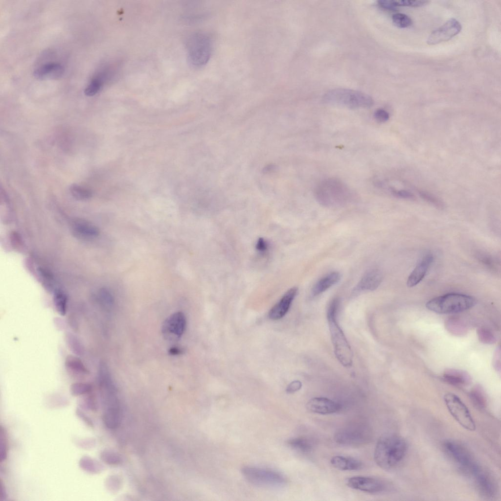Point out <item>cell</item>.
I'll list each match as a JSON object with an SVG mask.
<instances>
[{
    "mask_svg": "<svg viewBox=\"0 0 501 501\" xmlns=\"http://www.w3.org/2000/svg\"><path fill=\"white\" fill-rule=\"evenodd\" d=\"M242 472L247 480L259 486L279 487L286 482L282 475L270 469L247 466L242 469Z\"/></svg>",
    "mask_w": 501,
    "mask_h": 501,
    "instance_id": "obj_9",
    "label": "cell"
},
{
    "mask_svg": "<svg viewBox=\"0 0 501 501\" xmlns=\"http://www.w3.org/2000/svg\"><path fill=\"white\" fill-rule=\"evenodd\" d=\"M100 303L106 308H110L114 303V298L109 290L106 288L99 289L97 295Z\"/></svg>",
    "mask_w": 501,
    "mask_h": 501,
    "instance_id": "obj_34",
    "label": "cell"
},
{
    "mask_svg": "<svg viewBox=\"0 0 501 501\" xmlns=\"http://www.w3.org/2000/svg\"><path fill=\"white\" fill-rule=\"evenodd\" d=\"M479 493L484 497L491 498L497 492L495 482L491 475L479 466L471 476Z\"/></svg>",
    "mask_w": 501,
    "mask_h": 501,
    "instance_id": "obj_14",
    "label": "cell"
},
{
    "mask_svg": "<svg viewBox=\"0 0 501 501\" xmlns=\"http://www.w3.org/2000/svg\"><path fill=\"white\" fill-rule=\"evenodd\" d=\"M256 249L260 252L264 253L265 252L268 248V245L266 241L262 238H259L256 244Z\"/></svg>",
    "mask_w": 501,
    "mask_h": 501,
    "instance_id": "obj_44",
    "label": "cell"
},
{
    "mask_svg": "<svg viewBox=\"0 0 501 501\" xmlns=\"http://www.w3.org/2000/svg\"><path fill=\"white\" fill-rule=\"evenodd\" d=\"M101 458L109 464H116L120 461V458L115 453L110 451H104L101 454Z\"/></svg>",
    "mask_w": 501,
    "mask_h": 501,
    "instance_id": "obj_35",
    "label": "cell"
},
{
    "mask_svg": "<svg viewBox=\"0 0 501 501\" xmlns=\"http://www.w3.org/2000/svg\"><path fill=\"white\" fill-rule=\"evenodd\" d=\"M470 397L474 404L479 408L485 407L486 399L484 393L480 386H476L471 390Z\"/></svg>",
    "mask_w": 501,
    "mask_h": 501,
    "instance_id": "obj_29",
    "label": "cell"
},
{
    "mask_svg": "<svg viewBox=\"0 0 501 501\" xmlns=\"http://www.w3.org/2000/svg\"><path fill=\"white\" fill-rule=\"evenodd\" d=\"M378 3L381 7L387 10L394 11L397 9L394 0H380L378 1Z\"/></svg>",
    "mask_w": 501,
    "mask_h": 501,
    "instance_id": "obj_41",
    "label": "cell"
},
{
    "mask_svg": "<svg viewBox=\"0 0 501 501\" xmlns=\"http://www.w3.org/2000/svg\"><path fill=\"white\" fill-rule=\"evenodd\" d=\"M476 300L472 296L458 293H449L433 298L426 304L429 310L438 314L461 312L473 307Z\"/></svg>",
    "mask_w": 501,
    "mask_h": 501,
    "instance_id": "obj_3",
    "label": "cell"
},
{
    "mask_svg": "<svg viewBox=\"0 0 501 501\" xmlns=\"http://www.w3.org/2000/svg\"><path fill=\"white\" fill-rule=\"evenodd\" d=\"M392 20L394 24L399 28H406L412 24V20L408 15L397 13L392 15Z\"/></svg>",
    "mask_w": 501,
    "mask_h": 501,
    "instance_id": "obj_31",
    "label": "cell"
},
{
    "mask_svg": "<svg viewBox=\"0 0 501 501\" xmlns=\"http://www.w3.org/2000/svg\"><path fill=\"white\" fill-rule=\"evenodd\" d=\"M70 190L73 197L78 200H88L92 196V192L90 189L77 184L72 185Z\"/></svg>",
    "mask_w": 501,
    "mask_h": 501,
    "instance_id": "obj_28",
    "label": "cell"
},
{
    "mask_svg": "<svg viewBox=\"0 0 501 501\" xmlns=\"http://www.w3.org/2000/svg\"><path fill=\"white\" fill-rule=\"evenodd\" d=\"M397 7L399 6H407L412 7H418L426 4L429 1L425 0H394Z\"/></svg>",
    "mask_w": 501,
    "mask_h": 501,
    "instance_id": "obj_38",
    "label": "cell"
},
{
    "mask_svg": "<svg viewBox=\"0 0 501 501\" xmlns=\"http://www.w3.org/2000/svg\"><path fill=\"white\" fill-rule=\"evenodd\" d=\"M374 117L379 122H385L389 119V115L386 110L379 109L375 111Z\"/></svg>",
    "mask_w": 501,
    "mask_h": 501,
    "instance_id": "obj_40",
    "label": "cell"
},
{
    "mask_svg": "<svg viewBox=\"0 0 501 501\" xmlns=\"http://www.w3.org/2000/svg\"><path fill=\"white\" fill-rule=\"evenodd\" d=\"M372 436L370 428L366 424L358 423L339 429L334 435V440L341 445L358 446L369 442Z\"/></svg>",
    "mask_w": 501,
    "mask_h": 501,
    "instance_id": "obj_6",
    "label": "cell"
},
{
    "mask_svg": "<svg viewBox=\"0 0 501 501\" xmlns=\"http://www.w3.org/2000/svg\"><path fill=\"white\" fill-rule=\"evenodd\" d=\"M109 74H110L109 72L105 71L92 79L85 88V94L89 96H91L96 94L102 88L104 82L110 75Z\"/></svg>",
    "mask_w": 501,
    "mask_h": 501,
    "instance_id": "obj_26",
    "label": "cell"
},
{
    "mask_svg": "<svg viewBox=\"0 0 501 501\" xmlns=\"http://www.w3.org/2000/svg\"><path fill=\"white\" fill-rule=\"evenodd\" d=\"M444 451L465 474H471L478 467L469 451L461 443L452 439L443 444Z\"/></svg>",
    "mask_w": 501,
    "mask_h": 501,
    "instance_id": "obj_8",
    "label": "cell"
},
{
    "mask_svg": "<svg viewBox=\"0 0 501 501\" xmlns=\"http://www.w3.org/2000/svg\"><path fill=\"white\" fill-rule=\"evenodd\" d=\"M73 228L75 233L86 238H93L98 235L99 229L94 225L84 220L74 222Z\"/></svg>",
    "mask_w": 501,
    "mask_h": 501,
    "instance_id": "obj_23",
    "label": "cell"
},
{
    "mask_svg": "<svg viewBox=\"0 0 501 501\" xmlns=\"http://www.w3.org/2000/svg\"><path fill=\"white\" fill-rule=\"evenodd\" d=\"M6 494L4 486H3L2 481L0 482V500H3L6 498Z\"/></svg>",
    "mask_w": 501,
    "mask_h": 501,
    "instance_id": "obj_48",
    "label": "cell"
},
{
    "mask_svg": "<svg viewBox=\"0 0 501 501\" xmlns=\"http://www.w3.org/2000/svg\"><path fill=\"white\" fill-rule=\"evenodd\" d=\"M479 339L485 343H493L495 342V338L492 334L485 329L481 328L478 331Z\"/></svg>",
    "mask_w": 501,
    "mask_h": 501,
    "instance_id": "obj_37",
    "label": "cell"
},
{
    "mask_svg": "<svg viewBox=\"0 0 501 501\" xmlns=\"http://www.w3.org/2000/svg\"><path fill=\"white\" fill-rule=\"evenodd\" d=\"M443 379L447 383L455 386H465L469 385L472 381L470 375L466 371L453 368L445 370Z\"/></svg>",
    "mask_w": 501,
    "mask_h": 501,
    "instance_id": "obj_20",
    "label": "cell"
},
{
    "mask_svg": "<svg viewBox=\"0 0 501 501\" xmlns=\"http://www.w3.org/2000/svg\"><path fill=\"white\" fill-rule=\"evenodd\" d=\"M0 461L4 460L7 457V445L5 431L0 428Z\"/></svg>",
    "mask_w": 501,
    "mask_h": 501,
    "instance_id": "obj_36",
    "label": "cell"
},
{
    "mask_svg": "<svg viewBox=\"0 0 501 501\" xmlns=\"http://www.w3.org/2000/svg\"><path fill=\"white\" fill-rule=\"evenodd\" d=\"M84 406L86 408L91 410L92 411L96 410L97 406L94 399L92 396H90L85 399L84 401Z\"/></svg>",
    "mask_w": 501,
    "mask_h": 501,
    "instance_id": "obj_46",
    "label": "cell"
},
{
    "mask_svg": "<svg viewBox=\"0 0 501 501\" xmlns=\"http://www.w3.org/2000/svg\"><path fill=\"white\" fill-rule=\"evenodd\" d=\"M76 413L77 415L83 419V420L88 425L91 427L93 426L92 422L91 419L88 416L86 415L81 410L79 409H77Z\"/></svg>",
    "mask_w": 501,
    "mask_h": 501,
    "instance_id": "obj_47",
    "label": "cell"
},
{
    "mask_svg": "<svg viewBox=\"0 0 501 501\" xmlns=\"http://www.w3.org/2000/svg\"><path fill=\"white\" fill-rule=\"evenodd\" d=\"M302 387V384L299 381H294L292 382L287 387L286 392L289 393H292L299 390Z\"/></svg>",
    "mask_w": 501,
    "mask_h": 501,
    "instance_id": "obj_43",
    "label": "cell"
},
{
    "mask_svg": "<svg viewBox=\"0 0 501 501\" xmlns=\"http://www.w3.org/2000/svg\"><path fill=\"white\" fill-rule=\"evenodd\" d=\"M340 300L333 299L327 311V319L333 343L334 353L340 363L346 367H350L353 363V352L337 320Z\"/></svg>",
    "mask_w": 501,
    "mask_h": 501,
    "instance_id": "obj_2",
    "label": "cell"
},
{
    "mask_svg": "<svg viewBox=\"0 0 501 501\" xmlns=\"http://www.w3.org/2000/svg\"><path fill=\"white\" fill-rule=\"evenodd\" d=\"M444 400L449 412L461 426L470 431L476 430V424L470 412L457 396L447 393L444 396Z\"/></svg>",
    "mask_w": 501,
    "mask_h": 501,
    "instance_id": "obj_10",
    "label": "cell"
},
{
    "mask_svg": "<svg viewBox=\"0 0 501 501\" xmlns=\"http://www.w3.org/2000/svg\"><path fill=\"white\" fill-rule=\"evenodd\" d=\"M297 291L298 289L296 287L288 290L280 300L271 309L269 314V318L273 320L283 318L288 311Z\"/></svg>",
    "mask_w": 501,
    "mask_h": 501,
    "instance_id": "obj_16",
    "label": "cell"
},
{
    "mask_svg": "<svg viewBox=\"0 0 501 501\" xmlns=\"http://www.w3.org/2000/svg\"><path fill=\"white\" fill-rule=\"evenodd\" d=\"M392 193L395 196L402 198L412 199L414 198V196L412 194L405 190H395L392 189Z\"/></svg>",
    "mask_w": 501,
    "mask_h": 501,
    "instance_id": "obj_45",
    "label": "cell"
},
{
    "mask_svg": "<svg viewBox=\"0 0 501 501\" xmlns=\"http://www.w3.org/2000/svg\"><path fill=\"white\" fill-rule=\"evenodd\" d=\"M62 65L56 62H49L36 68L34 72L35 77L40 79L57 78L62 76L64 72Z\"/></svg>",
    "mask_w": 501,
    "mask_h": 501,
    "instance_id": "obj_19",
    "label": "cell"
},
{
    "mask_svg": "<svg viewBox=\"0 0 501 501\" xmlns=\"http://www.w3.org/2000/svg\"><path fill=\"white\" fill-rule=\"evenodd\" d=\"M382 274L377 269L367 271L363 276L355 288V290L373 291L377 289L382 282Z\"/></svg>",
    "mask_w": 501,
    "mask_h": 501,
    "instance_id": "obj_18",
    "label": "cell"
},
{
    "mask_svg": "<svg viewBox=\"0 0 501 501\" xmlns=\"http://www.w3.org/2000/svg\"><path fill=\"white\" fill-rule=\"evenodd\" d=\"M186 326V319L181 312H176L169 316L164 321L161 328L164 338L170 341L180 339L182 335Z\"/></svg>",
    "mask_w": 501,
    "mask_h": 501,
    "instance_id": "obj_11",
    "label": "cell"
},
{
    "mask_svg": "<svg viewBox=\"0 0 501 501\" xmlns=\"http://www.w3.org/2000/svg\"><path fill=\"white\" fill-rule=\"evenodd\" d=\"M478 258L481 263L486 266V267L493 270L495 269L496 263L492 257L484 254H478Z\"/></svg>",
    "mask_w": 501,
    "mask_h": 501,
    "instance_id": "obj_39",
    "label": "cell"
},
{
    "mask_svg": "<svg viewBox=\"0 0 501 501\" xmlns=\"http://www.w3.org/2000/svg\"><path fill=\"white\" fill-rule=\"evenodd\" d=\"M323 99L328 104L350 109L369 108L374 103L372 97L365 93L343 88L328 91L324 94Z\"/></svg>",
    "mask_w": 501,
    "mask_h": 501,
    "instance_id": "obj_4",
    "label": "cell"
},
{
    "mask_svg": "<svg viewBox=\"0 0 501 501\" xmlns=\"http://www.w3.org/2000/svg\"><path fill=\"white\" fill-rule=\"evenodd\" d=\"M187 59L191 65L199 68L205 66L210 58L212 43L205 33L198 32L191 35L186 44Z\"/></svg>",
    "mask_w": 501,
    "mask_h": 501,
    "instance_id": "obj_5",
    "label": "cell"
},
{
    "mask_svg": "<svg viewBox=\"0 0 501 501\" xmlns=\"http://www.w3.org/2000/svg\"><path fill=\"white\" fill-rule=\"evenodd\" d=\"M65 365L66 368L70 373L75 374L78 377L84 376L89 373L82 362L77 357L68 355L66 359Z\"/></svg>",
    "mask_w": 501,
    "mask_h": 501,
    "instance_id": "obj_24",
    "label": "cell"
},
{
    "mask_svg": "<svg viewBox=\"0 0 501 501\" xmlns=\"http://www.w3.org/2000/svg\"><path fill=\"white\" fill-rule=\"evenodd\" d=\"M169 352L171 355H178L181 353V350L177 347H173L170 349Z\"/></svg>",
    "mask_w": 501,
    "mask_h": 501,
    "instance_id": "obj_49",
    "label": "cell"
},
{
    "mask_svg": "<svg viewBox=\"0 0 501 501\" xmlns=\"http://www.w3.org/2000/svg\"><path fill=\"white\" fill-rule=\"evenodd\" d=\"M330 462L335 468L343 471L357 470L363 466L362 462L356 458L341 455L332 457Z\"/></svg>",
    "mask_w": 501,
    "mask_h": 501,
    "instance_id": "obj_21",
    "label": "cell"
},
{
    "mask_svg": "<svg viewBox=\"0 0 501 501\" xmlns=\"http://www.w3.org/2000/svg\"><path fill=\"white\" fill-rule=\"evenodd\" d=\"M70 392L74 396L81 395L90 392L92 390V386L86 383H76L71 385Z\"/></svg>",
    "mask_w": 501,
    "mask_h": 501,
    "instance_id": "obj_32",
    "label": "cell"
},
{
    "mask_svg": "<svg viewBox=\"0 0 501 501\" xmlns=\"http://www.w3.org/2000/svg\"><path fill=\"white\" fill-rule=\"evenodd\" d=\"M420 196L425 200L432 203V204L437 206L438 207H441L442 206V203L438 199L431 195L429 194L424 192H420Z\"/></svg>",
    "mask_w": 501,
    "mask_h": 501,
    "instance_id": "obj_42",
    "label": "cell"
},
{
    "mask_svg": "<svg viewBox=\"0 0 501 501\" xmlns=\"http://www.w3.org/2000/svg\"><path fill=\"white\" fill-rule=\"evenodd\" d=\"M67 343L71 351L77 355H81L84 351V347L78 338L71 334L67 336Z\"/></svg>",
    "mask_w": 501,
    "mask_h": 501,
    "instance_id": "obj_30",
    "label": "cell"
},
{
    "mask_svg": "<svg viewBox=\"0 0 501 501\" xmlns=\"http://www.w3.org/2000/svg\"><path fill=\"white\" fill-rule=\"evenodd\" d=\"M287 443L292 449L303 454L310 453L314 447L311 440L304 437L290 439Z\"/></svg>",
    "mask_w": 501,
    "mask_h": 501,
    "instance_id": "obj_25",
    "label": "cell"
},
{
    "mask_svg": "<svg viewBox=\"0 0 501 501\" xmlns=\"http://www.w3.org/2000/svg\"><path fill=\"white\" fill-rule=\"evenodd\" d=\"M80 466L90 473H97L99 470V465L97 461L88 456L82 457L80 461Z\"/></svg>",
    "mask_w": 501,
    "mask_h": 501,
    "instance_id": "obj_33",
    "label": "cell"
},
{
    "mask_svg": "<svg viewBox=\"0 0 501 501\" xmlns=\"http://www.w3.org/2000/svg\"><path fill=\"white\" fill-rule=\"evenodd\" d=\"M346 484L351 488L369 493H379L385 488V483L381 480L369 477L349 478L346 480Z\"/></svg>",
    "mask_w": 501,
    "mask_h": 501,
    "instance_id": "obj_13",
    "label": "cell"
},
{
    "mask_svg": "<svg viewBox=\"0 0 501 501\" xmlns=\"http://www.w3.org/2000/svg\"><path fill=\"white\" fill-rule=\"evenodd\" d=\"M53 301L58 313L62 316H65L68 303V298L65 293L61 290H56L54 292Z\"/></svg>",
    "mask_w": 501,
    "mask_h": 501,
    "instance_id": "obj_27",
    "label": "cell"
},
{
    "mask_svg": "<svg viewBox=\"0 0 501 501\" xmlns=\"http://www.w3.org/2000/svg\"><path fill=\"white\" fill-rule=\"evenodd\" d=\"M408 444L402 436L393 433H386L378 439L374 452L376 464L384 470H391L396 467L405 457Z\"/></svg>",
    "mask_w": 501,
    "mask_h": 501,
    "instance_id": "obj_1",
    "label": "cell"
},
{
    "mask_svg": "<svg viewBox=\"0 0 501 501\" xmlns=\"http://www.w3.org/2000/svg\"><path fill=\"white\" fill-rule=\"evenodd\" d=\"M461 29L460 23L455 19H451L433 30L428 37L427 43L428 45H433L447 41L458 34Z\"/></svg>",
    "mask_w": 501,
    "mask_h": 501,
    "instance_id": "obj_12",
    "label": "cell"
},
{
    "mask_svg": "<svg viewBox=\"0 0 501 501\" xmlns=\"http://www.w3.org/2000/svg\"><path fill=\"white\" fill-rule=\"evenodd\" d=\"M341 278L339 273L334 272L326 275L318 281L312 290L313 296H317L336 284Z\"/></svg>",
    "mask_w": 501,
    "mask_h": 501,
    "instance_id": "obj_22",
    "label": "cell"
},
{
    "mask_svg": "<svg viewBox=\"0 0 501 501\" xmlns=\"http://www.w3.org/2000/svg\"><path fill=\"white\" fill-rule=\"evenodd\" d=\"M350 194V190L345 184L334 178L322 181L315 189V195L319 201L325 204L343 202Z\"/></svg>",
    "mask_w": 501,
    "mask_h": 501,
    "instance_id": "obj_7",
    "label": "cell"
},
{
    "mask_svg": "<svg viewBox=\"0 0 501 501\" xmlns=\"http://www.w3.org/2000/svg\"><path fill=\"white\" fill-rule=\"evenodd\" d=\"M307 409L310 412L329 414L339 411L341 406L337 402L326 397H318L311 399L306 404Z\"/></svg>",
    "mask_w": 501,
    "mask_h": 501,
    "instance_id": "obj_15",
    "label": "cell"
},
{
    "mask_svg": "<svg viewBox=\"0 0 501 501\" xmlns=\"http://www.w3.org/2000/svg\"><path fill=\"white\" fill-rule=\"evenodd\" d=\"M433 257L428 254L422 258L408 277L407 285L412 287L417 285L424 278L432 264Z\"/></svg>",
    "mask_w": 501,
    "mask_h": 501,
    "instance_id": "obj_17",
    "label": "cell"
}]
</instances>
